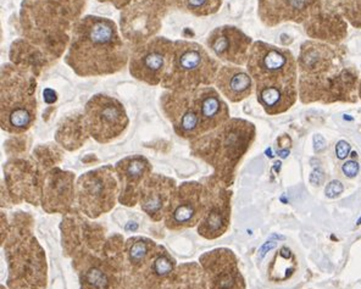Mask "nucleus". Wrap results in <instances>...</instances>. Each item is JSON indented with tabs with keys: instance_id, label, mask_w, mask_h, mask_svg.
I'll use <instances>...</instances> for the list:
<instances>
[{
	"instance_id": "obj_1",
	"label": "nucleus",
	"mask_w": 361,
	"mask_h": 289,
	"mask_svg": "<svg viewBox=\"0 0 361 289\" xmlns=\"http://www.w3.org/2000/svg\"><path fill=\"white\" fill-rule=\"evenodd\" d=\"M130 60L116 23L88 15L73 26L65 63L80 77H102L120 73Z\"/></svg>"
},
{
	"instance_id": "obj_2",
	"label": "nucleus",
	"mask_w": 361,
	"mask_h": 289,
	"mask_svg": "<svg viewBox=\"0 0 361 289\" xmlns=\"http://www.w3.org/2000/svg\"><path fill=\"white\" fill-rule=\"evenodd\" d=\"M255 138L253 123L232 118L192 140V153L204 160L215 170L219 181L230 185L235 176V168L248 152Z\"/></svg>"
},
{
	"instance_id": "obj_3",
	"label": "nucleus",
	"mask_w": 361,
	"mask_h": 289,
	"mask_svg": "<svg viewBox=\"0 0 361 289\" xmlns=\"http://www.w3.org/2000/svg\"><path fill=\"white\" fill-rule=\"evenodd\" d=\"M220 70L217 60L195 42L173 43L171 61L160 86L169 91H193L215 83Z\"/></svg>"
},
{
	"instance_id": "obj_4",
	"label": "nucleus",
	"mask_w": 361,
	"mask_h": 289,
	"mask_svg": "<svg viewBox=\"0 0 361 289\" xmlns=\"http://www.w3.org/2000/svg\"><path fill=\"white\" fill-rule=\"evenodd\" d=\"M36 81L13 66H4L1 76L0 123L9 133H23L36 121Z\"/></svg>"
},
{
	"instance_id": "obj_5",
	"label": "nucleus",
	"mask_w": 361,
	"mask_h": 289,
	"mask_svg": "<svg viewBox=\"0 0 361 289\" xmlns=\"http://www.w3.org/2000/svg\"><path fill=\"white\" fill-rule=\"evenodd\" d=\"M83 123L87 133L98 143L106 144L121 136L128 126L123 105L113 97L97 94L87 102Z\"/></svg>"
},
{
	"instance_id": "obj_6",
	"label": "nucleus",
	"mask_w": 361,
	"mask_h": 289,
	"mask_svg": "<svg viewBox=\"0 0 361 289\" xmlns=\"http://www.w3.org/2000/svg\"><path fill=\"white\" fill-rule=\"evenodd\" d=\"M175 42L154 37L135 46L130 55V73L148 86H160L171 61Z\"/></svg>"
},
{
	"instance_id": "obj_7",
	"label": "nucleus",
	"mask_w": 361,
	"mask_h": 289,
	"mask_svg": "<svg viewBox=\"0 0 361 289\" xmlns=\"http://www.w3.org/2000/svg\"><path fill=\"white\" fill-rule=\"evenodd\" d=\"M118 180L111 166L87 172L77 182V199L82 213L95 219L108 213L115 205Z\"/></svg>"
},
{
	"instance_id": "obj_8",
	"label": "nucleus",
	"mask_w": 361,
	"mask_h": 289,
	"mask_svg": "<svg viewBox=\"0 0 361 289\" xmlns=\"http://www.w3.org/2000/svg\"><path fill=\"white\" fill-rule=\"evenodd\" d=\"M247 70L255 83L297 81V63L290 50L265 42H254L250 47Z\"/></svg>"
},
{
	"instance_id": "obj_9",
	"label": "nucleus",
	"mask_w": 361,
	"mask_h": 289,
	"mask_svg": "<svg viewBox=\"0 0 361 289\" xmlns=\"http://www.w3.org/2000/svg\"><path fill=\"white\" fill-rule=\"evenodd\" d=\"M160 106L177 136L192 140L203 136L195 90L166 92L160 99Z\"/></svg>"
},
{
	"instance_id": "obj_10",
	"label": "nucleus",
	"mask_w": 361,
	"mask_h": 289,
	"mask_svg": "<svg viewBox=\"0 0 361 289\" xmlns=\"http://www.w3.org/2000/svg\"><path fill=\"white\" fill-rule=\"evenodd\" d=\"M205 208V185L197 182L180 185L172 195L165 223L170 230H178L198 225Z\"/></svg>"
},
{
	"instance_id": "obj_11",
	"label": "nucleus",
	"mask_w": 361,
	"mask_h": 289,
	"mask_svg": "<svg viewBox=\"0 0 361 289\" xmlns=\"http://www.w3.org/2000/svg\"><path fill=\"white\" fill-rule=\"evenodd\" d=\"M205 288L245 289V280L240 273L238 260L230 249H214L200 257Z\"/></svg>"
},
{
	"instance_id": "obj_12",
	"label": "nucleus",
	"mask_w": 361,
	"mask_h": 289,
	"mask_svg": "<svg viewBox=\"0 0 361 289\" xmlns=\"http://www.w3.org/2000/svg\"><path fill=\"white\" fill-rule=\"evenodd\" d=\"M231 222V193L219 183L205 185V208L198 233L207 240L225 235Z\"/></svg>"
},
{
	"instance_id": "obj_13",
	"label": "nucleus",
	"mask_w": 361,
	"mask_h": 289,
	"mask_svg": "<svg viewBox=\"0 0 361 289\" xmlns=\"http://www.w3.org/2000/svg\"><path fill=\"white\" fill-rule=\"evenodd\" d=\"M252 38L233 26L217 27L209 35L207 46L214 55L225 63L244 65L248 61Z\"/></svg>"
},
{
	"instance_id": "obj_14",
	"label": "nucleus",
	"mask_w": 361,
	"mask_h": 289,
	"mask_svg": "<svg viewBox=\"0 0 361 289\" xmlns=\"http://www.w3.org/2000/svg\"><path fill=\"white\" fill-rule=\"evenodd\" d=\"M175 181L161 175H150L140 190L138 202L140 208L154 221H160L166 216L172 195L176 190Z\"/></svg>"
},
{
	"instance_id": "obj_15",
	"label": "nucleus",
	"mask_w": 361,
	"mask_h": 289,
	"mask_svg": "<svg viewBox=\"0 0 361 289\" xmlns=\"http://www.w3.org/2000/svg\"><path fill=\"white\" fill-rule=\"evenodd\" d=\"M115 171L122 185L120 202L133 207L140 198V187L152 175V165L145 156L133 155L118 161Z\"/></svg>"
},
{
	"instance_id": "obj_16",
	"label": "nucleus",
	"mask_w": 361,
	"mask_h": 289,
	"mask_svg": "<svg viewBox=\"0 0 361 289\" xmlns=\"http://www.w3.org/2000/svg\"><path fill=\"white\" fill-rule=\"evenodd\" d=\"M259 104L271 116L288 111L297 102V81H262L255 83Z\"/></svg>"
},
{
	"instance_id": "obj_17",
	"label": "nucleus",
	"mask_w": 361,
	"mask_h": 289,
	"mask_svg": "<svg viewBox=\"0 0 361 289\" xmlns=\"http://www.w3.org/2000/svg\"><path fill=\"white\" fill-rule=\"evenodd\" d=\"M195 95L203 135L216 130L230 120L228 106L214 87L197 88Z\"/></svg>"
},
{
	"instance_id": "obj_18",
	"label": "nucleus",
	"mask_w": 361,
	"mask_h": 289,
	"mask_svg": "<svg viewBox=\"0 0 361 289\" xmlns=\"http://www.w3.org/2000/svg\"><path fill=\"white\" fill-rule=\"evenodd\" d=\"M312 3L314 0H260L259 14L269 26L282 21H302Z\"/></svg>"
},
{
	"instance_id": "obj_19",
	"label": "nucleus",
	"mask_w": 361,
	"mask_h": 289,
	"mask_svg": "<svg viewBox=\"0 0 361 289\" xmlns=\"http://www.w3.org/2000/svg\"><path fill=\"white\" fill-rule=\"evenodd\" d=\"M215 86L232 103H240L253 93V78L238 66H222L217 73Z\"/></svg>"
},
{
	"instance_id": "obj_20",
	"label": "nucleus",
	"mask_w": 361,
	"mask_h": 289,
	"mask_svg": "<svg viewBox=\"0 0 361 289\" xmlns=\"http://www.w3.org/2000/svg\"><path fill=\"white\" fill-rule=\"evenodd\" d=\"M70 181H73V176L63 173V176L53 178L47 185L43 199V208L47 211H63L70 207L73 200V187Z\"/></svg>"
},
{
	"instance_id": "obj_21",
	"label": "nucleus",
	"mask_w": 361,
	"mask_h": 289,
	"mask_svg": "<svg viewBox=\"0 0 361 289\" xmlns=\"http://www.w3.org/2000/svg\"><path fill=\"white\" fill-rule=\"evenodd\" d=\"M157 250L158 247L154 242L145 238H132L126 244L127 258L131 262L132 267L143 269L145 271Z\"/></svg>"
},
{
	"instance_id": "obj_22",
	"label": "nucleus",
	"mask_w": 361,
	"mask_h": 289,
	"mask_svg": "<svg viewBox=\"0 0 361 289\" xmlns=\"http://www.w3.org/2000/svg\"><path fill=\"white\" fill-rule=\"evenodd\" d=\"M297 270V260L293 252L288 247L282 248L276 253L275 258L272 259L269 275L270 280L275 282H283L293 276Z\"/></svg>"
},
{
	"instance_id": "obj_23",
	"label": "nucleus",
	"mask_w": 361,
	"mask_h": 289,
	"mask_svg": "<svg viewBox=\"0 0 361 289\" xmlns=\"http://www.w3.org/2000/svg\"><path fill=\"white\" fill-rule=\"evenodd\" d=\"M81 289H110V275L100 262H88L81 272Z\"/></svg>"
},
{
	"instance_id": "obj_24",
	"label": "nucleus",
	"mask_w": 361,
	"mask_h": 289,
	"mask_svg": "<svg viewBox=\"0 0 361 289\" xmlns=\"http://www.w3.org/2000/svg\"><path fill=\"white\" fill-rule=\"evenodd\" d=\"M221 3L222 0H185V9L195 16L215 14Z\"/></svg>"
},
{
	"instance_id": "obj_25",
	"label": "nucleus",
	"mask_w": 361,
	"mask_h": 289,
	"mask_svg": "<svg viewBox=\"0 0 361 289\" xmlns=\"http://www.w3.org/2000/svg\"><path fill=\"white\" fill-rule=\"evenodd\" d=\"M343 190L342 182L332 181L326 187L325 195L331 199L338 198L339 195L343 193Z\"/></svg>"
},
{
	"instance_id": "obj_26",
	"label": "nucleus",
	"mask_w": 361,
	"mask_h": 289,
	"mask_svg": "<svg viewBox=\"0 0 361 289\" xmlns=\"http://www.w3.org/2000/svg\"><path fill=\"white\" fill-rule=\"evenodd\" d=\"M359 164L357 161H347V163L344 164L343 166H342V171H343L344 176L348 177V178H354V177L357 176V173H359Z\"/></svg>"
},
{
	"instance_id": "obj_27",
	"label": "nucleus",
	"mask_w": 361,
	"mask_h": 289,
	"mask_svg": "<svg viewBox=\"0 0 361 289\" xmlns=\"http://www.w3.org/2000/svg\"><path fill=\"white\" fill-rule=\"evenodd\" d=\"M350 150H352V147L349 145V143H347L345 140H341L336 145V154H337V156L341 160H343V159L347 158L349 153H350Z\"/></svg>"
},
{
	"instance_id": "obj_28",
	"label": "nucleus",
	"mask_w": 361,
	"mask_h": 289,
	"mask_svg": "<svg viewBox=\"0 0 361 289\" xmlns=\"http://www.w3.org/2000/svg\"><path fill=\"white\" fill-rule=\"evenodd\" d=\"M100 3H109V4L114 5L116 9H126L127 6L132 5L135 0H98Z\"/></svg>"
},
{
	"instance_id": "obj_29",
	"label": "nucleus",
	"mask_w": 361,
	"mask_h": 289,
	"mask_svg": "<svg viewBox=\"0 0 361 289\" xmlns=\"http://www.w3.org/2000/svg\"><path fill=\"white\" fill-rule=\"evenodd\" d=\"M326 148V140L324 137L320 136V135H316L314 137V149L315 152H321V150H324Z\"/></svg>"
},
{
	"instance_id": "obj_30",
	"label": "nucleus",
	"mask_w": 361,
	"mask_h": 289,
	"mask_svg": "<svg viewBox=\"0 0 361 289\" xmlns=\"http://www.w3.org/2000/svg\"><path fill=\"white\" fill-rule=\"evenodd\" d=\"M310 182H312L314 185H320L321 183L324 182V176H322V173L317 171L314 172L312 177H310Z\"/></svg>"
},
{
	"instance_id": "obj_31",
	"label": "nucleus",
	"mask_w": 361,
	"mask_h": 289,
	"mask_svg": "<svg viewBox=\"0 0 361 289\" xmlns=\"http://www.w3.org/2000/svg\"><path fill=\"white\" fill-rule=\"evenodd\" d=\"M276 245H277L276 242H267V243L264 244V245H262V248L260 249V257H262H262H265L267 252L271 250V249L275 248Z\"/></svg>"
},
{
	"instance_id": "obj_32",
	"label": "nucleus",
	"mask_w": 361,
	"mask_h": 289,
	"mask_svg": "<svg viewBox=\"0 0 361 289\" xmlns=\"http://www.w3.org/2000/svg\"><path fill=\"white\" fill-rule=\"evenodd\" d=\"M137 223H135V222H130V223H128V225H127L126 226V230H137Z\"/></svg>"
},
{
	"instance_id": "obj_33",
	"label": "nucleus",
	"mask_w": 361,
	"mask_h": 289,
	"mask_svg": "<svg viewBox=\"0 0 361 289\" xmlns=\"http://www.w3.org/2000/svg\"><path fill=\"white\" fill-rule=\"evenodd\" d=\"M360 98H361V83H360Z\"/></svg>"
}]
</instances>
